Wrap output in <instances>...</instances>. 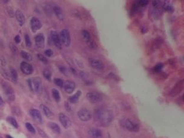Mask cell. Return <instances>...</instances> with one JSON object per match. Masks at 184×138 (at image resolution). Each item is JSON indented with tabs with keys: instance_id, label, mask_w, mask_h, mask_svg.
Returning a JSON list of instances; mask_svg holds the SVG:
<instances>
[{
	"instance_id": "obj_35",
	"label": "cell",
	"mask_w": 184,
	"mask_h": 138,
	"mask_svg": "<svg viewBox=\"0 0 184 138\" xmlns=\"http://www.w3.org/2000/svg\"><path fill=\"white\" fill-rule=\"evenodd\" d=\"M148 1L147 0H141V1H137L136 5L138 7H145L148 4Z\"/></svg>"
},
{
	"instance_id": "obj_23",
	"label": "cell",
	"mask_w": 184,
	"mask_h": 138,
	"mask_svg": "<svg viewBox=\"0 0 184 138\" xmlns=\"http://www.w3.org/2000/svg\"><path fill=\"white\" fill-rule=\"evenodd\" d=\"M81 94H82L81 91L78 90L73 95L68 98V101L72 104H76L79 101V98L81 96Z\"/></svg>"
},
{
	"instance_id": "obj_34",
	"label": "cell",
	"mask_w": 184,
	"mask_h": 138,
	"mask_svg": "<svg viewBox=\"0 0 184 138\" xmlns=\"http://www.w3.org/2000/svg\"><path fill=\"white\" fill-rule=\"evenodd\" d=\"M37 58H38V59L40 61H41L42 63H44V64H47L48 60H47V59L46 58H45L43 55L40 54V53H38V54H37Z\"/></svg>"
},
{
	"instance_id": "obj_27",
	"label": "cell",
	"mask_w": 184,
	"mask_h": 138,
	"mask_svg": "<svg viewBox=\"0 0 184 138\" xmlns=\"http://www.w3.org/2000/svg\"><path fill=\"white\" fill-rule=\"evenodd\" d=\"M7 121L10 124L12 125L14 128L15 129H18L19 127V125H18V124L17 121V120L14 118V117H12V116H9L7 118Z\"/></svg>"
},
{
	"instance_id": "obj_4",
	"label": "cell",
	"mask_w": 184,
	"mask_h": 138,
	"mask_svg": "<svg viewBox=\"0 0 184 138\" xmlns=\"http://www.w3.org/2000/svg\"><path fill=\"white\" fill-rule=\"evenodd\" d=\"M27 83L30 90L34 92H39L41 88L42 80L39 77H35L32 79H29Z\"/></svg>"
},
{
	"instance_id": "obj_46",
	"label": "cell",
	"mask_w": 184,
	"mask_h": 138,
	"mask_svg": "<svg viewBox=\"0 0 184 138\" xmlns=\"http://www.w3.org/2000/svg\"><path fill=\"white\" fill-rule=\"evenodd\" d=\"M4 105V102L3 99L2 98V97L0 95V109L2 108Z\"/></svg>"
},
{
	"instance_id": "obj_30",
	"label": "cell",
	"mask_w": 184,
	"mask_h": 138,
	"mask_svg": "<svg viewBox=\"0 0 184 138\" xmlns=\"http://www.w3.org/2000/svg\"><path fill=\"white\" fill-rule=\"evenodd\" d=\"M81 34H82V37L83 38V39L86 41V42H87V41H88L89 40L91 39L90 34L89 32L87 31V30H83L81 32Z\"/></svg>"
},
{
	"instance_id": "obj_22",
	"label": "cell",
	"mask_w": 184,
	"mask_h": 138,
	"mask_svg": "<svg viewBox=\"0 0 184 138\" xmlns=\"http://www.w3.org/2000/svg\"><path fill=\"white\" fill-rule=\"evenodd\" d=\"M9 75H10V80L14 82V83H17L18 79V73L17 70L14 68H10L9 70Z\"/></svg>"
},
{
	"instance_id": "obj_2",
	"label": "cell",
	"mask_w": 184,
	"mask_h": 138,
	"mask_svg": "<svg viewBox=\"0 0 184 138\" xmlns=\"http://www.w3.org/2000/svg\"><path fill=\"white\" fill-rule=\"evenodd\" d=\"M119 124L122 129L131 132H137L139 131L140 126L139 124L127 118L119 120Z\"/></svg>"
},
{
	"instance_id": "obj_1",
	"label": "cell",
	"mask_w": 184,
	"mask_h": 138,
	"mask_svg": "<svg viewBox=\"0 0 184 138\" xmlns=\"http://www.w3.org/2000/svg\"><path fill=\"white\" fill-rule=\"evenodd\" d=\"M94 119L103 126H109L113 120V115L109 110L100 107L94 111Z\"/></svg>"
},
{
	"instance_id": "obj_33",
	"label": "cell",
	"mask_w": 184,
	"mask_h": 138,
	"mask_svg": "<svg viewBox=\"0 0 184 138\" xmlns=\"http://www.w3.org/2000/svg\"><path fill=\"white\" fill-rule=\"evenodd\" d=\"M163 67H164V65L162 63H159L155 66V67L153 68V70L156 73H159V72H161V70H162Z\"/></svg>"
},
{
	"instance_id": "obj_24",
	"label": "cell",
	"mask_w": 184,
	"mask_h": 138,
	"mask_svg": "<svg viewBox=\"0 0 184 138\" xmlns=\"http://www.w3.org/2000/svg\"><path fill=\"white\" fill-rule=\"evenodd\" d=\"M52 95L56 102H60L61 101V95L60 91L56 88L52 89Z\"/></svg>"
},
{
	"instance_id": "obj_43",
	"label": "cell",
	"mask_w": 184,
	"mask_h": 138,
	"mask_svg": "<svg viewBox=\"0 0 184 138\" xmlns=\"http://www.w3.org/2000/svg\"><path fill=\"white\" fill-rule=\"evenodd\" d=\"M60 70L61 71V72L62 73H63V74H64V75H66V73H67V69H66V68L64 67H60Z\"/></svg>"
},
{
	"instance_id": "obj_17",
	"label": "cell",
	"mask_w": 184,
	"mask_h": 138,
	"mask_svg": "<svg viewBox=\"0 0 184 138\" xmlns=\"http://www.w3.org/2000/svg\"><path fill=\"white\" fill-rule=\"evenodd\" d=\"M34 41H35V45L38 48H43L45 44V37L44 34L42 33L38 34L34 38Z\"/></svg>"
},
{
	"instance_id": "obj_8",
	"label": "cell",
	"mask_w": 184,
	"mask_h": 138,
	"mask_svg": "<svg viewBox=\"0 0 184 138\" xmlns=\"http://www.w3.org/2000/svg\"><path fill=\"white\" fill-rule=\"evenodd\" d=\"M59 120L61 125L66 129L70 128L72 125V122L70 119L64 113H60L59 114Z\"/></svg>"
},
{
	"instance_id": "obj_19",
	"label": "cell",
	"mask_w": 184,
	"mask_h": 138,
	"mask_svg": "<svg viewBox=\"0 0 184 138\" xmlns=\"http://www.w3.org/2000/svg\"><path fill=\"white\" fill-rule=\"evenodd\" d=\"M47 125L49 129L55 134H60L61 133V129L60 128V126L58 125V124H57L55 122H50L48 123Z\"/></svg>"
},
{
	"instance_id": "obj_36",
	"label": "cell",
	"mask_w": 184,
	"mask_h": 138,
	"mask_svg": "<svg viewBox=\"0 0 184 138\" xmlns=\"http://www.w3.org/2000/svg\"><path fill=\"white\" fill-rule=\"evenodd\" d=\"M24 38H25V42H26V45L27 47H31L32 45V41H31V40L30 38V37L29 34H26L25 36H24Z\"/></svg>"
},
{
	"instance_id": "obj_21",
	"label": "cell",
	"mask_w": 184,
	"mask_h": 138,
	"mask_svg": "<svg viewBox=\"0 0 184 138\" xmlns=\"http://www.w3.org/2000/svg\"><path fill=\"white\" fill-rule=\"evenodd\" d=\"M40 109H41V110L42 111V112L45 114V116L47 118H51L54 116L53 113L50 110V109L49 107H47L46 106H45L44 104H41L40 106Z\"/></svg>"
},
{
	"instance_id": "obj_3",
	"label": "cell",
	"mask_w": 184,
	"mask_h": 138,
	"mask_svg": "<svg viewBox=\"0 0 184 138\" xmlns=\"http://www.w3.org/2000/svg\"><path fill=\"white\" fill-rule=\"evenodd\" d=\"M2 87L3 88L4 93L6 97L7 100L9 102H13L15 99V94L14 88L12 86L6 82L2 83Z\"/></svg>"
},
{
	"instance_id": "obj_25",
	"label": "cell",
	"mask_w": 184,
	"mask_h": 138,
	"mask_svg": "<svg viewBox=\"0 0 184 138\" xmlns=\"http://www.w3.org/2000/svg\"><path fill=\"white\" fill-rule=\"evenodd\" d=\"M42 75L44 77L48 80L49 81H51L52 80V72L48 68H45L42 72Z\"/></svg>"
},
{
	"instance_id": "obj_14",
	"label": "cell",
	"mask_w": 184,
	"mask_h": 138,
	"mask_svg": "<svg viewBox=\"0 0 184 138\" xmlns=\"http://www.w3.org/2000/svg\"><path fill=\"white\" fill-rule=\"evenodd\" d=\"M64 89L68 94H71L76 88V84L72 80H66L64 84Z\"/></svg>"
},
{
	"instance_id": "obj_26",
	"label": "cell",
	"mask_w": 184,
	"mask_h": 138,
	"mask_svg": "<svg viewBox=\"0 0 184 138\" xmlns=\"http://www.w3.org/2000/svg\"><path fill=\"white\" fill-rule=\"evenodd\" d=\"M162 8L168 12H174V7L168 1H165L163 5Z\"/></svg>"
},
{
	"instance_id": "obj_47",
	"label": "cell",
	"mask_w": 184,
	"mask_h": 138,
	"mask_svg": "<svg viewBox=\"0 0 184 138\" xmlns=\"http://www.w3.org/2000/svg\"><path fill=\"white\" fill-rule=\"evenodd\" d=\"M141 31H142V33H146L147 32V31H148V29H147V27H145V26H144V27H142L141 28Z\"/></svg>"
},
{
	"instance_id": "obj_48",
	"label": "cell",
	"mask_w": 184,
	"mask_h": 138,
	"mask_svg": "<svg viewBox=\"0 0 184 138\" xmlns=\"http://www.w3.org/2000/svg\"><path fill=\"white\" fill-rule=\"evenodd\" d=\"M6 138H14V137H13L12 136L9 135V134H7V135L6 136Z\"/></svg>"
},
{
	"instance_id": "obj_7",
	"label": "cell",
	"mask_w": 184,
	"mask_h": 138,
	"mask_svg": "<svg viewBox=\"0 0 184 138\" xmlns=\"http://www.w3.org/2000/svg\"><path fill=\"white\" fill-rule=\"evenodd\" d=\"M78 116L79 119L83 122H87L91 118L90 111L86 108H81L78 111Z\"/></svg>"
},
{
	"instance_id": "obj_41",
	"label": "cell",
	"mask_w": 184,
	"mask_h": 138,
	"mask_svg": "<svg viewBox=\"0 0 184 138\" xmlns=\"http://www.w3.org/2000/svg\"><path fill=\"white\" fill-rule=\"evenodd\" d=\"M44 53H45V55L46 56H47L50 57V56H52L53 55V51H52L51 49H47V50H45Z\"/></svg>"
},
{
	"instance_id": "obj_37",
	"label": "cell",
	"mask_w": 184,
	"mask_h": 138,
	"mask_svg": "<svg viewBox=\"0 0 184 138\" xmlns=\"http://www.w3.org/2000/svg\"><path fill=\"white\" fill-rule=\"evenodd\" d=\"M71 14L73 17L76 18H80V14L79 12L77 10H72Z\"/></svg>"
},
{
	"instance_id": "obj_16",
	"label": "cell",
	"mask_w": 184,
	"mask_h": 138,
	"mask_svg": "<svg viewBox=\"0 0 184 138\" xmlns=\"http://www.w3.org/2000/svg\"><path fill=\"white\" fill-rule=\"evenodd\" d=\"M88 134L91 138H104L102 132L97 128H91L88 132Z\"/></svg>"
},
{
	"instance_id": "obj_15",
	"label": "cell",
	"mask_w": 184,
	"mask_h": 138,
	"mask_svg": "<svg viewBox=\"0 0 184 138\" xmlns=\"http://www.w3.org/2000/svg\"><path fill=\"white\" fill-rule=\"evenodd\" d=\"M21 70L26 75H31L33 72V68L32 65L26 62H22L20 65Z\"/></svg>"
},
{
	"instance_id": "obj_28",
	"label": "cell",
	"mask_w": 184,
	"mask_h": 138,
	"mask_svg": "<svg viewBox=\"0 0 184 138\" xmlns=\"http://www.w3.org/2000/svg\"><path fill=\"white\" fill-rule=\"evenodd\" d=\"M20 54H21V56H22V58H24V60H26L28 61H30L32 60V56L30 53H29L26 51L22 50V51H21Z\"/></svg>"
},
{
	"instance_id": "obj_12",
	"label": "cell",
	"mask_w": 184,
	"mask_h": 138,
	"mask_svg": "<svg viewBox=\"0 0 184 138\" xmlns=\"http://www.w3.org/2000/svg\"><path fill=\"white\" fill-rule=\"evenodd\" d=\"M30 26L32 32L35 33L37 31L41 29L42 25L39 19L36 17H33L30 20Z\"/></svg>"
},
{
	"instance_id": "obj_40",
	"label": "cell",
	"mask_w": 184,
	"mask_h": 138,
	"mask_svg": "<svg viewBox=\"0 0 184 138\" xmlns=\"http://www.w3.org/2000/svg\"><path fill=\"white\" fill-rule=\"evenodd\" d=\"M12 112L17 114V116H19V115L21 114V111H20V109L18 107H13L12 108Z\"/></svg>"
},
{
	"instance_id": "obj_38",
	"label": "cell",
	"mask_w": 184,
	"mask_h": 138,
	"mask_svg": "<svg viewBox=\"0 0 184 138\" xmlns=\"http://www.w3.org/2000/svg\"><path fill=\"white\" fill-rule=\"evenodd\" d=\"M37 130H38V133L43 138H47V134H46L42 130H41L40 128L38 127L37 128Z\"/></svg>"
},
{
	"instance_id": "obj_32",
	"label": "cell",
	"mask_w": 184,
	"mask_h": 138,
	"mask_svg": "<svg viewBox=\"0 0 184 138\" xmlns=\"http://www.w3.org/2000/svg\"><path fill=\"white\" fill-rule=\"evenodd\" d=\"M54 83L55 84L60 87H63L64 86V80L61 79V78H55L54 79Z\"/></svg>"
},
{
	"instance_id": "obj_5",
	"label": "cell",
	"mask_w": 184,
	"mask_h": 138,
	"mask_svg": "<svg viewBox=\"0 0 184 138\" xmlns=\"http://www.w3.org/2000/svg\"><path fill=\"white\" fill-rule=\"evenodd\" d=\"M60 38L62 44H64L65 47H70L71 44V37L69 31L67 29L62 30L60 33Z\"/></svg>"
},
{
	"instance_id": "obj_49",
	"label": "cell",
	"mask_w": 184,
	"mask_h": 138,
	"mask_svg": "<svg viewBox=\"0 0 184 138\" xmlns=\"http://www.w3.org/2000/svg\"><path fill=\"white\" fill-rule=\"evenodd\" d=\"M0 138H3V137H2V136H1V135H0Z\"/></svg>"
},
{
	"instance_id": "obj_20",
	"label": "cell",
	"mask_w": 184,
	"mask_h": 138,
	"mask_svg": "<svg viewBox=\"0 0 184 138\" xmlns=\"http://www.w3.org/2000/svg\"><path fill=\"white\" fill-rule=\"evenodd\" d=\"M15 17L20 26H23L25 22V17L22 12L19 10H17L15 12Z\"/></svg>"
},
{
	"instance_id": "obj_13",
	"label": "cell",
	"mask_w": 184,
	"mask_h": 138,
	"mask_svg": "<svg viewBox=\"0 0 184 138\" xmlns=\"http://www.w3.org/2000/svg\"><path fill=\"white\" fill-rule=\"evenodd\" d=\"M29 114L31 117L35 121L37 122L39 124H41L42 122V115L40 110L36 109H32L30 110Z\"/></svg>"
},
{
	"instance_id": "obj_9",
	"label": "cell",
	"mask_w": 184,
	"mask_h": 138,
	"mask_svg": "<svg viewBox=\"0 0 184 138\" xmlns=\"http://www.w3.org/2000/svg\"><path fill=\"white\" fill-rule=\"evenodd\" d=\"M50 38L54 44V45L58 49H61L62 47V44L60 40V38L59 36V34L55 30H52L50 33Z\"/></svg>"
},
{
	"instance_id": "obj_45",
	"label": "cell",
	"mask_w": 184,
	"mask_h": 138,
	"mask_svg": "<svg viewBox=\"0 0 184 138\" xmlns=\"http://www.w3.org/2000/svg\"><path fill=\"white\" fill-rule=\"evenodd\" d=\"M109 78H110L111 79H114V80H117V78H118L117 76L115 75L113 73H109Z\"/></svg>"
},
{
	"instance_id": "obj_44",
	"label": "cell",
	"mask_w": 184,
	"mask_h": 138,
	"mask_svg": "<svg viewBox=\"0 0 184 138\" xmlns=\"http://www.w3.org/2000/svg\"><path fill=\"white\" fill-rule=\"evenodd\" d=\"M14 40H15V42H16L17 44L20 43V42H21V37H20V36H19V35H17V36L15 37Z\"/></svg>"
},
{
	"instance_id": "obj_10",
	"label": "cell",
	"mask_w": 184,
	"mask_h": 138,
	"mask_svg": "<svg viewBox=\"0 0 184 138\" xmlns=\"http://www.w3.org/2000/svg\"><path fill=\"white\" fill-rule=\"evenodd\" d=\"M183 89V80H180L176 84V85L172 88L170 92L171 96H176L178 95Z\"/></svg>"
},
{
	"instance_id": "obj_42",
	"label": "cell",
	"mask_w": 184,
	"mask_h": 138,
	"mask_svg": "<svg viewBox=\"0 0 184 138\" xmlns=\"http://www.w3.org/2000/svg\"><path fill=\"white\" fill-rule=\"evenodd\" d=\"M9 47H10L11 50L12 51V52H14V53H17V52H18V49H17V47H16V46H15L13 44H10L9 45Z\"/></svg>"
},
{
	"instance_id": "obj_18",
	"label": "cell",
	"mask_w": 184,
	"mask_h": 138,
	"mask_svg": "<svg viewBox=\"0 0 184 138\" xmlns=\"http://www.w3.org/2000/svg\"><path fill=\"white\" fill-rule=\"evenodd\" d=\"M53 10L54 13H55V14L56 16L58 19L61 20V21H63L64 19V12H63L62 9L60 6H55L53 7Z\"/></svg>"
},
{
	"instance_id": "obj_29",
	"label": "cell",
	"mask_w": 184,
	"mask_h": 138,
	"mask_svg": "<svg viewBox=\"0 0 184 138\" xmlns=\"http://www.w3.org/2000/svg\"><path fill=\"white\" fill-rule=\"evenodd\" d=\"M86 43L88 45V47L91 49H93V50L96 49L98 47V45H97L96 41L91 38L90 40H89L88 41H87L86 42Z\"/></svg>"
},
{
	"instance_id": "obj_39",
	"label": "cell",
	"mask_w": 184,
	"mask_h": 138,
	"mask_svg": "<svg viewBox=\"0 0 184 138\" xmlns=\"http://www.w3.org/2000/svg\"><path fill=\"white\" fill-rule=\"evenodd\" d=\"M64 108L67 111H70L72 110V108L68 102H64Z\"/></svg>"
},
{
	"instance_id": "obj_31",
	"label": "cell",
	"mask_w": 184,
	"mask_h": 138,
	"mask_svg": "<svg viewBox=\"0 0 184 138\" xmlns=\"http://www.w3.org/2000/svg\"><path fill=\"white\" fill-rule=\"evenodd\" d=\"M26 127L27 130L31 133L32 134H35L36 133V130L34 128V126L32 125V124L30 122H26Z\"/></svg>"
},
{
	"instance_id": "obj_6",
	"label": "cell",
	"mask_w": 184,
	"mask_h": 138,
	"mask_svg": "<svg viewBox=\"0 0 184 138\" xmlns=\"http://www.w3.org/2000/svg\"><path fill=\"white\" fill-rule=\"evenodd\" d=\"M86 98L91 104H97L102 101V96L96 91H90L87 93Z\"/></svg>"
},
{
	"instance_id": "obj_11",
	"label": "cell",
	"mask_w": 184,
	"mask_h": 138,
	"mask_svg": "<svg viewBox=\"0 0 184 138\" xmlns=\"http://www.w3.org/2000/svg\"><path fill=\"white\" fill-rule=\"evenodd\" d=\"M88 63L91 67L96 69V70H102L105 68V65L104 63L99 60L95 58H89Z\"/></svg>"
}]
</instances>
